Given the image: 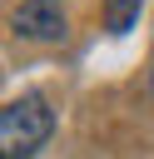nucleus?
Listing matches in <instances>:
<instances>
[{
  "mask_svg": "<svg viewBox=\"0 0 154 159\" xmlns=\"http://www.w3.org/2000/svg\"><path fill=\"white\" fill-rule=\"evenodd\" d=\"M139 5H144V0H104V25H109L114 35H124V30L139 20Z\"/></svg>",
  "mask_w": 154,
  "mask_h": 159,
  "instance_id": "3",
  "label": "nucleus"
},
{
  "mask_svg": "<svg viewBox=\"0 0 154 159\" xmlns=\"http://www.w3.org/2000/svg\"><path fill=\"white\" fill-rule=\"evenodd\" d=\"M10 25H15V35L40 40V45L65 40V10H60V0H20L15 15H10Z\"/></svg>",
  "mask_w": 154,
  "mask_h": 159,
  "instance_id": "2",
  "label": "nucleus"
},
{
  "mask_svg": "<svg viewBox=\"0 0 154 159\" xmlns=\"http://www.w3.org/2000/svg\"><path fill=\"white\" fill-rule=\"evenodd\" d=\"M55 129V114L45 104V94H15L0 109V154L5 159H30Z\"/></svg>",
  "mask_w": 154,
  "mask_h": 159,
  "instance_id": "1",
  "label": "nucleus"
}]
</instances>
